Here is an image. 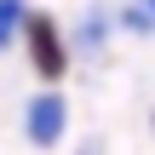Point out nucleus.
<instances>
[{
	"instance_id": "nucleus-1",
	"label": "nucleus",
	"mask_w": 155,
	"mask_h": 155,
	"mask_svg": "<svg viewBox=\"0 0 155 155\" xmlns=\"http://www.w3.org/2000/svg\"><path fill=\"white\" fill-rule=\"evenodd\" d=\"M23 52H29V63H35L40 81H63L69 75V40L58 35V23L46 12H29L23 17Z\"/></svg>"
},
{
	"instance_id": "nucleus-2",
	"label": "nucleus",
	"mask_w": 155,
	"mask_h": 155,
	"mask_svg": "<svg viewBox=\"0 0 155 155\" xmlns=\"http://www.w3.org/2000/svg\"><path fill=\"white\" fill-rule=\"evenodd\" d=\"M63 127H69V104H63L58 92H40V98H29V109H23V132H29V144L52 150V144L63 138Z\"/></svg>"
},
{
	"instance_id": "nucleus-3",
	"label": "nucleus",
	"mask_w": 155,
	"mask_h": 155,
	"mask_svg": "<svg viewBox=\"0 0 155 155\" xmlns=\"http://www.w3.org/2000/svg\"><path fill=\"white\" fill-rule=\"evenodd\" d=\"M23 0H0V46H12V35H23Z\"/></svg>"
}]
</instances>
